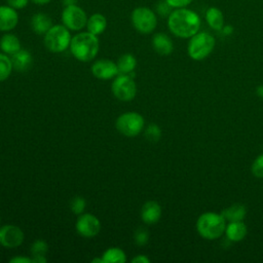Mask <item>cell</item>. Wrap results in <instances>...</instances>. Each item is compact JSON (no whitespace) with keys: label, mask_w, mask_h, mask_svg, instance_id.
<instances>
[{"label":"cell","mask_w":263,"mask_h":263,"mask_svg":"<svg viewBox=\"0 0 263 263\" xmlns=\"http://www.w3.org/2000/svg\"><path fill=\"white\" fill-rule=\"evenodd\" d=\"M198 14L186 7L175 8L167 16V27L177 37L190 38L195 35L200 28Z\"/></svg>","instance_id":"1"},{"label":"cell","mask_w":263,"mask_h":263,"mask_svg":"<svg viewBox=\"0 0 263 263\" xmlns=\"http://www.w3.org/2000/svg\"><path fill=\"white\" fill-rule=\"evenodd\" d=\"M100 43L97 35L87 32H81L72 37L70 50L73 57L80 62L91 61L99 51Z\"/></svg>","instance_id":"2"},{"label":"cell","mask_w":263,"mask_h":263,"mask_svg":"<svg viewBox=\"0 0 263 263\" xmlns=\"http://www.w3.org/2000/svg\"><path fill=\"white\" fill-rule=\"evenodd\" d=\"M225 219L221 214L206 212L199 216L196 222L198 233L206 239L219 238L225 231Z\"/></svg>","instance_id":"3"},{"label":"cell","mask_w":263,"mask_h":263,"mask_svg":"<svg viewBox=\"0 0 263 263\" xmlns=\"http://www.w3.org/2000/svg\"><path fill=\"white\" fill-rule=\"evenodd\" d=\"M71 39L72 37L68 28L64 25H53L44 34V45L49 51L59 53L70 47Z\"/></svg>","instance_id":"4"},{"label":"cell","mask_w":263,"mask_h":263,"mask_svg":"<svg viewBox=\"0 0 263 263\" xmlns=\"http://www.w3.org/2000/svg\"><path fill=\"white\" fill-rule=\"evenodd\" d=\"M215 38L208 32H197L190 37L187 51L189 57L195 61L205 59L215 47Z\"/></svg>","instance_id":"5"},{"label":"cell","mask_w":263,"mask_h":263,"mask_svg":"<svg viewBox=\"0 0 263 263\" xmlns=\"http://www.w3.org/2000/svg\"><path fill=\"white\" fill-rule=\"evenodd\" d=\"M133 27L142 34H149L153 32L157 26L156 13L149 7H136L130 14Z\"/></svg>","instance_id":"6"},{"label":"cell","mask_w":263,"mask_h":263,"mask_svg":"<svg viewBox=\"0 0 263 263\" xmlns=\"http://www.w3.org/2000/svg\"><path fill=\"white\" fill-rule=\"evenodd\" d=\"M115 126L120 134L126 137H135L142 132L144 118L137 112H125L116 119Z\"/></svg>","instance_id":"7"},{"label":"cell","mask_w":263,"mask_h":263,"mask_svg":"<svg viewBox=\"0 0 263 263\" xmlns=\"http://www.w3.org/2000/svg\"><path fill=\"white\" fill-rule=\"evenodd\" d=\"M134 73L117 75L115 80L112 82L113 95L120 101L128 102L132 101L137 93V85L134 81Z\"/></svg>","instance_id":"8"},{"label":"cell","mask_w":263,"mask_h":263,"mask_svg":"<svg viewBox=\"0 0 263 263\" xmlns=\"http://www.w3.org/2000/svg\"><path fill=\"white\" fill-rule=\"evenodd\" d=\"M62 23L70 31H79L86 27L87 15L83 8L77 4L67 5L64 7L62 14Z\"/></svg>","instance_id":"9"},{"label":"cell","mask_w":263,"mask_h":263,"mask_svg":"<svg viewBox=\"0 0 263 263\" xmlns=\"http://www.w3.org/2000/svg\"><path fill=\"white\" fill-rule=\"evenodd\" d=\"M77 232L83 237H93L101 230L100 220L91 214H81L75 224Z\"/></svg>","instance_id":"10"},{"label":"cell","mask_w":263,"mask_h":263,"mask_svg":"<svg viewBox=\"0 0 263 263\" xmlns=\"http://www.w3.org/2000/svg\"><path fill=\"white\" fill-rule=\"evenodd\" d=\"M24 241L23 230L15 225H4L0 228V245L7 249L21 246Z\"/></svg>","instance_id":"11"},{"label":"cell","mask_w":263,"mask_h":263,"mask_svg":"<svg viewBox=\"0 0 263 263\" xmlns=\"http://www.w3.org/2000/svg\"><path fill=\"white\" fill-rule=\"evenodd\" d=\"M91 73L99 79L107 80L117 76L119 71L116 63L110 60H100L91 66Z\"/></svg>","instance_id":"12"},{"label":"cell","mask_w":263,"mask_h":263,"mask_svg":"<svg viewBox=\"0 0 263 263\" xmlns=\"http://www.w3.org/2000/svg\"><path fill=\"white\" fill-rule=\"evenodd\" d=\"M18 23V13L16 9L9 5H0V31L9 32L13 30Z\"/></svg>","instance_id":"13"},{"label":"cell","mask_w":263,"mask_h":263,"mask_svg":"<svg viewBox=\"0 0 263 263\" xmlns=\"http://www.w3.org/2000/svg\"><path fill=\"white\" fill-rule=\"evenodd\" d=\"M161 217V208L158 202L149 200L145 202L141 210V219L146 224H155Z\"/></svg>","instance_id":"14"},{"label":"cell","mask_w":263,"mask_h":263,"mask_svg":"<svg viewBox=\"0 0 263 263\" xmlns=\"http://www.w3.org/2000/svg\"><path fill=\"white\" fill-rule=\"evenodd\" d=\"M52 26V20L44 12H36L31 17V28L38 35H44Z\"/></svg>","instance_id":"15"},{"label":"cell","mask_w":263,"mask_h":263,"mask_svg":"<svg viewBox=\"0 0 263 263\" xmlns=\"http://www.w3.org/2000/svg\"><path fill=\"white\" fill-rule=\"evenodd\" d=\"M152 46L160 55H168L174 50L172 39L164 33H156L152 38Z\"/></svg>","instance_id":"16"},{"label":"cell","mask_w":263,"mask_h":263,"mask_svg":"<svg viewBox=\"0 0 263 263\" xmlns=\"http://www.w3.org/2000/svg\"><path fill=\"white\" fill-rule=\"evenodd\" d=\"M10 60H11L12 68L18 72H25L29 70L33 63L32 54L28 50L22 49V48L15 53H13Z\"/></svg>","instance_id":"17"},{"label":"cell","mask_w":263,"mask_h":263,"mask_svg":"<svg viewBox=\"0 0 263 263\" xmlns=\"http://www.w3.org/2000/svg\"><path fill=\"white\" fill-rule=\"evenodd\" d=\"M225 233L229 240L240 241L247 235L248 229L242 221H233L226 226Z\"/></svg>","instance_id":"18"},{"label":"cell","mask_w":263,"mask_h":263,"mask_svg":"<svg viewBox=\"0 0 263 263\" xmlns=\"http://www.w3.org/2000/svg\"><path fill=\"white\" fill-rule=\"evenodd\" d=\"M107 28V18L100 12L92 13L86 23V29L93 35H101Z\"/></svg>","instance_id":"19"},{"label":"cell","mask_w":263,"mask_h":263,"mask_svg":"<svg viewBox=\"0 0 263 263\" xmlns=\"http://www.w3.org/2000/svg\"><path fill=\"white\" fill-rule=\"evenodd\" d=\"M0 48L4 53L12 55L21 49V41L15 35L6 33L0 39Z\"/></svg>","instance_id":"20"},{"label":"cell","mask_w":263,"mask_h":263,"mask_svg":"<svg viewBox=\"0 0 263 263\" xmlns=\"http://www.w3.org/2000/svg\"><path fill=\"white\" fill-rule=\"evenodd\" d=\"M205 21L208 25L216 30L220 31L224 27V16L222 11L217 7H210L205 11Z\"/></svg>","instance_id":"21"},{"label":"cell","mask_w":263,"mask_h":263,"mask_svg":"<svg viewBox=\"0 0 263 263\" xmlns=\"http://www.w3.org/2000/svg\"><path fill=\"white\" fill-rule=\"evenodd\" d=\"M246 214H247V210H246L245 205H242L240 203L232 204V205L228 206L227 209L223 210L221 213V215L224 217V219L229 222L242 221L246 217Z\"/></svg>","instance_id":"22"},{"label":"cell","mask_w":263,"mask_h":263,"mask_svg":"<svg viewBox=\"0 0 263 263\" xmlns=\"http://www.w3.org/2000/svg\"><path fill=\"white\" fill-rule=\"evenodd\" d=\"M116 64L120 74H129L135 70L137 66V60L132 53H124L118 59Z\"/></svg>","instance_id":"23"},{"label":"cell","mask_w":263,"mask_h":263,"mask_svg":"<svg viewBox=\"0 0 263 263\" xmlns=\"http://www.w3.org/2000/svg\"><path fill=\"white\" fill-rule=\"evenodd\" d=\"M104 263H124L126 257L124 252L119 248H110L102 256Z\"/></svg>","instance_id":"24"},{"label":"cell","mask_w":263,"mask_h":263,"mask_svg":"<svg viewBox=\"0 0 263 263\" xmlns=\"http://www.w3.org/2000/svg\"><path fill=\"white\" fill-rule=\"evenodd\" d=\"M12 70L11 60L3 53H0V82L6 80Z\"/></svg>","instance_id":"25"},{"label":"cell","mask_w":263,"mask_h":263,"mask_svg":"<svg viewBox=\"0 0 263 263\" xmlns=\"http://www.w3.org/2000/svg\"><path fill=\"white\" fill-rule=\"evenodd\" d=\"M145 137L150 142H157L161 137V129L155 123H151L145 130Z\"/></svg>","instance_id":"26"},{"label":"cell","mask_w":263,"mask_h":263,"mask_svg":"<svg viewBox=\"0 0 263 263\" xmlns=\"http://www.w3.org/2000/svg\"><path fill=\"white\" fill-rule=\"evenodd\" d=\"M48 247L47 243L42 239L35 240L31 246V254L33 257L35 256H45L47 253Z\"/></svg>","instance_id":"27"},{"label":"cell","mask_w":263,"mask_h":263,"mask_svg":"<svg viewBox=\"0 0 263 263\" xmlns=\"http://www.w3.org/2000/svg\"><path fill=\"white\" fill-rule=\"evenodd\" d=\"M70 206L75 215H81L85 210V199L81 196H75L72 199Z\"/></svg>","instance_id":"28"},{"label":"cell","mask_w":263,"mask_h":263,"mask_svg":"<svg viewBox=\"0 0 263 263\" xmlns=\"http://www.w3.org/2000/svg\"><path fill=\"white\" fill-rule=\"evenodd\" d=\"M252 173L258 178H263V154H260L252 164Z\"/></svg>","instance_id":"29"},{"label":"cell","mask_w":263,"mask_h":263,"mask_svg":"<svg viewBox=\"0 0 263 263\" xmlns=\"http://www.w3.org/2000/svg\"><path fill=\"white\" fill-rule=\"evenodd\" d=\"M134 238H135V242H136L138 246H145V245L148 242L149 234H148V232L146 231V229L140 228V229H138V230L135 232Z\"/></svg>","instance_id":"30"},{"label":"cell","mask_w":263,"mask_h":263,"mask_svg":"<svg viewBox=\"0 0 263 263\" xmlns=\"http://www.w3.org/2000/svg\"><path fill=\"white\" fill-rule=\"evenodd\" d=\"M173 10V7L165 0H161L156 4V12L161 16H168Z\"/></svg>","instance_id":"31"},{"label":"cell","mask_w":263,"mask_h":263,"mask_svg":"<svg viewBox=\"0 0 263 263\" xmlns=\"http://www.w3.org/2000/svg\"><path fill=\"white\" fill-rule=\"evenodd\" d=\"M30 0H6L7 5L11 6L14 9H23L28 6Z\"/></svg>","instance_id":"32"},{"label":"cell","mask_w":263,"mask_h":263,"mask_svg":"<svg viewBox=\"0 0 263 263\" xmlns=\"http://www.w3.org/2000/svg\"><path fill=\"white\" fill-rule=\"evenodd\" d=\"M173 8L187 7L193 0H165Z\"/></svg>","instance_id":"33"},{"label":"cell","mask_w":263,"mask_h":263,"mask_svg":"<svg viewBox=\"0 0 263 263\" xmlns=\"http://www.w3.org/2000/svg\"><path fill=\"white\" fill-rule=\"evenodd\" d=\"M10 263H31L32 262V258H28V257H14L12 259L9 260Z\"/></svg>","instance_id":"34"},{"label":"cell","mask_w":263,"mask_h":263,"mask_svg":"<svg viewBox=\"0 0 263 263\" xmlns=\"http://www.w3.org/2000/svg\"><path fill=\"white\" fill-rule=\"evenodd\" d=\"M150 259L145 255H138L132 259V263H149Z\"/></svg>","instance_id":"35"},{"label":"cell","mask_w":263,"mask_h":263,"mask_svg":"<svg viewBox=\"0 0 263 263\" xmlns=\"http://www.w3.org/2000/svg\"><path fill=\"white\" fill-rule=\"evenodd\" d=\"M47 259L45 256H35L32 258V263H46Z\"/></svg>","instance_id":"36"},{"label":"cell","mask_w":263,"mask_h":263,"mask_svg":"<svg viewBox=\"0 0 263 263\" xmlns=\"http://www.w3.org/2000/svg\"><path fill=\"white\" fill-rule=\"evenodd\" d=\"M32 1L33 3L37 4V5H45V4H48L49 2H51L52 0H30Z\"/></svg>","instance_id":"37"},{"label":"cell","mask_w":263,"mask_h":263,"mask_svg":"<svg viewBox=\"0 0 263 263\" xmlns=\"http://www.w3.org/2000/svg\"><path fill=\"white\" fill-rule=\"evenodd\" d=\"M222 31L225 35H230L232 33V27H229V26H225L222 28Z\"/></svg>","instance_id":"38"},{"label":"cell","mask_w":263,"mask_h":263,"mask_svg":"<svg viewBox=\"0 0 263 263\" xmlns=\"http://www.w3.org/2000/svg\"><path fill=\"white\" fill-rule=\"evenodd\" d=\"M256 93L258 95V97H260L261 99H263V85H259L256 88Z\"/></svg>","instance_id":"39"},{"label":"cell","mask_w":263,"mask_h":263,"mask_svg":"<svg viewBox=\"0 0 263 263\" xmlns=\"http://www.w3.org/2000/svg\"><path fill=\"white\" fill-rule=\"evenodd\" d=\"M63 3L65 6L67 5H72V4H76L77 0H63Z\"/></svg>","instance_id":"40"},{"label":"cell","mask_w":263,"mask_h":263,"mask_svg":"<svg viewBox=\"0 0 263 263\" xmlns=\"http://www.w3.org/2000/svg\"><path fill=\"white\" fill-rule=\"evenodd\" d=\"M91 263H104L103 258H95L91 260Z\"/></svg>","instance_id":"41"}]
</instances>
